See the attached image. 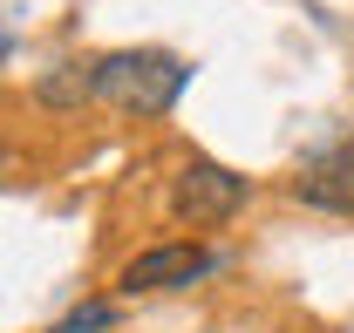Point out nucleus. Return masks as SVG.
<instances>
[{
	"mask_svg": "<svg viewBox=\"0 0 354 333\" xmlns=\"http://www.w3.org/2000/svg\"><path fill=\"white\" fill-rule=\"evenodd\" d=\"M88 68H95V95L130 109V116H164L191 88V61L171 55V48H116V55H102Z\"/></svg>",
	"mask_w": 354,
	"mask_h": 333,
	"instance_id": "1",
	"label": "nucleus"
},
{
	"mask_svg": "<svg viewBox=\"0 0 354 333\" xmlns=\"http://www.w3.org/2000/svg\"><path fill=\"white\" fill-rule=\"evenodd\" d=\"M293 198L313 204V211H341V218H354V136L313 150L307 164H300V177H293Z\"/></svg>",
	"mask_w": 354,
	"mask_h": 333,
	"instance_id": "4",
	"label": "nucleus"
},
{
	"mask_svg": "<svg viewBox=\"0 0 354 333\" xmlns=\"http://www.w3.org/2000/svg\"><path fill=\"white\" fill-rule=\"evenodd\" d=\"M102 327H116V306H102V299H95V306H82V313H68L62 327H48V333H102Z\"/></svg>",
	"mask_w": 354,
	"mask_h": 333,
	"instance_id": "6",
	"label": "nucleus"
},
{
	"mask_svg": "<svg viewBox=\"0 0 354 333\" xmlns=\"http://www.w3.org/2000/svg\"><path fill=\"white\" fill-rule=\"evenodd\" d=\"M35 95H41L48 109H75V102H88V95H95V68H75V61H62L55 75H41V82H35Z\"/></svg>",
	"mask_w": 354,
	"mask_h": 333,
	"instance_id": "5",
	"label": "nucleus"
},
{
	"mask_svg": "<svg viewBox=\"0 0 354 333\" xmlns=\"http://www.w3.org/2000/svg\"><path fill=\"white\" fill-rule=\"evenodd\" d=\"M252 198V184L239 177V170L212 164V157H191V164L171 177V218L177 225H198V231H212V225H232L239 211Z\"/></svg>",
	"mask_w": 354,
	"mask_h": 333,
	"instance_id": "2",
	"label": "nucleus"
},
{
	"mask_svg": "<svg viewBox=\"0 0 354 333\" xmlns=\"http://www.w3.org/2000/svg\"><path fill=\"white\" fill-rule=\"evenodd\" d=\"M205 272H218V251L212 245H191V238H177V245H150V251H136L130 265H123V279L116 286L130 292H184V286H198Z\"/></svg>",
	"mask_w": 354,
	"mask_h": 333,
	"instance_id": "3",
	"label": "nucleus"
}]
</instances>
